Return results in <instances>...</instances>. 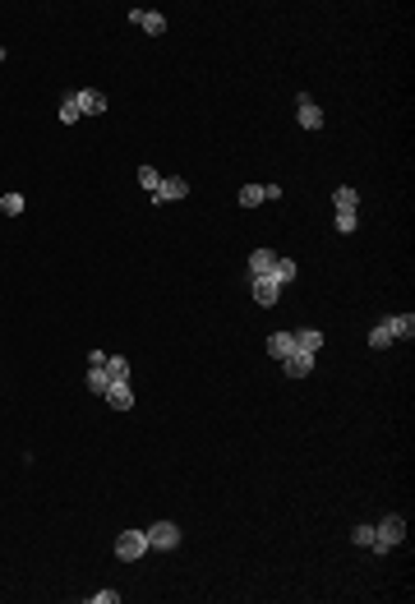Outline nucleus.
Masks as SVG:
<instances>
[{
  "mask_svg": "<svg viewBox=\"0 0 415 604\" xmlns=\"http://www.w3.org/2000/svg\"><path fill=\"white\" fill-rule=\"evenodd\" d=\"M402 540H406V516L388 512V516H383V521H379V526H374V544H369V549L388 554V549H397Z\"/></svg>",
  "mask_w": 415,
  "mask_h": 604,
  "instance_id": "1",
  "label": "nucleus"
},
{
  "mask_svg": "<svg viewBox=\"0 0 415 604\" xmlns=\"http://www.w3.org/2000/svg\"><path fill=\"white\" fill-rule=\"evenodd\" d=\"M116 558H125V563L148 558V535H143V530H121V535H116Z\"/></svg>",
  "mask_w": 415,
  "mask_h": 604,
  "instance_id": "2",
  "label": "nucleus"
},
{
  "mask_svg": "<svg viewBox=\"0 0 415 604\" xmlns=\"http://www.w3.org/2000/svg\"><path fill=\"white\" fill-rule=\"evenodd\" d=\"M143 535H148V549H175L180 544V526L175 521H153Z\"/></svg>",
  "mask_w": 415,
  "mask_h": 604,
  "instance_id": "3",
  "label": "nucleus"
},
{
  "mask_svg": "<svg viewBox=\"0 0 415 604\" xmlns=\"http://www.w3.org/2000/svg\"><path fill=\"white\" fill-rule=\"evenodd\" d=\"M88 387L97 397H107V387H111V373H107V351H93L88 355Z\"/></svg>",
  "mask_w": 415,
  "mask_h": 604,
  "instance_id": "4",
  "label": "nucleus"
},
{
  "mask_svg": "<svg viewBox=\"0 0 415 604\" xmlns=\"http://www.w3.org/2000/svg\"><path fill=\"white\" fill-rule=\"evenodd\" d=\"M185 194H189V185L180 176H162V185H157L148 198H153V203H171V198H185Z\"/></svg>",
  "mask_w": 415,
  "mask_h": 604,
  "instance_id": "5",
  "label": "nucleus"
},
{
  "mask_svg": "<svg viewBox=\"0 0 415 604\" xmlns=\"http://www.w3.org/2000/svg\"><path fill=\"white\" fill-rule=\"evenodd\" d=\"M130 23L134 28H143V33H166V14H157V10H130Z\"/></svg>",
  "mask_w": 415,
  "mask_h": 604,
  "instance_id": "6",
  "label": "nucleus"
},
{
  "mask_svg": "<svg viewBox=\"0 0 415 604\" xmlns=\"http://www.w3.org/2000/svg\"><path fill=\"white\" fill-rule=\"evenodd\" d=\"M250 291H254V300H259V305H277V296H282V286H277L268 273H263V277H250Z\"/></svg>",
  "mask_w": 415,
  "mask_h": 604,
  "instance_id": "7",
  "label": "nucleus"
},
{
  "mask_svg": "<svg viewBox=\"0 0 415 604\" xmlns=\"http://www.w3.org/2000/svg\"><path fill=\"white\" fill-rule=\"evenodd\" d=\"M295 111H300V125H305V130H318V125H323V111H318V102L305 97V92L295 97Z\"/></svg>",
  "mask_w": 415,
  "mask_h": 604,
  "instance_id": "8",
  "label": "nucleus"
},
{
  "mask_svg": "<svg viewBox=\"0 0 415 604\" xmlns=\"http://www.w3.org/2000/svg\"><path fill=\"white\" fill-rule=\"evenodd\" d=\"M74 102H79V111H83V116H102V111H107V97H102L97 88H79Z\"/></svg>",
  "mask_w": 415,
  "mask_h": 604,
  "instance_id": "9",
  "label": "nucleus"
},
{
  "mask_svg": "<svg viewBox=\"0 0 415 604\" xmlns=\"http://www.w3.org/2000/svg\"><path fill=\"white\" fill-rule=\"evenodd\" d=\"M291 337H295V351H305V355H318V346H323V332L318 328H300Z\"/></svg>",
  "mask_w": 415,
  "mask_h": 604,
  "instance_id": "10",
  "label": "nucleus"
},
{
  "mask_svg": "<svg viewBox=\"0 0 415 604\" xmlns=\"http://www.w3.org/2000/svg\"><path fill=\"white\" fill-rule=\"evenodd\" d=\"M282 364H286V378H305V373L314 369V355H305V351H291Z\"/></svg>",
  "mask_w": 415,
  "mask_h": 604,
  "instance_id": "11",
  "label": "nucleus"
},
{
  "mask_svg": "<svg viewBox=\"0 0 415 604\" xmlns=\"http://www.w3.org/2000/svg\"><path fill=\"white\" fill-rule=\"evenodd\" d=\"M107 401H111L116 411H130V406H134V387H130V383H111V387H107Z\"/></svg>",
  "mask_w": 415,
  "mask_h": 604,
  "instance_id": "12",
  "label": "nucleus"
},
{
  "mask_svg": "<svg viewBox=\"0 0 415 604\" xmlns=\"http://www.w3.org/2000/svg\"><path fill=\"white\" fill-rule=\"evenodd\" d=\"M273 263H277V254H273V249H254V254H250V277L273 273Z\"/></svg>",
  "mask_w": 415,
  "mask_h": 604,
  "instance_id": "13",
  "label": "nucleus"
},
{
  "mask_svg": "<svg viewBox=\"0 0 415 604\" xmlns=\"http://www.w3.org/2000/svg\"><path fill=\"white\" fill-rule=\"evenodd\" d=\"M291 351H295V337H291V332H273V337H268V355H277V360H286Z\"/></svg>",
  "mask_w": 415,
  "mask_h": 604,
  "instance_id": "14",
  "label": "nucleus"
},
{
  "mask_svg": "<svg viewBox=\"0 0 415 604\" xmlns=\"http://www.w3.org/2000/svg\"><path fill=\"white\" fill-rule=\"evenodd\" d=\"M388 328H393L397 341H411V337H415V319H411V314H393V319H388Z\"/></svg>",
  "mask_w": 415,
  "mask_h": 604,
  "instance_id": "15",
  "label": "nucleus"
},
{
  "mask_svg": "<svg viewBox=\"0 0 415 604\" xmlns=\"http://www.w3.org/2000/svg\"><path fill=\"white\" fill-rule=\"evenodd\" d=\"M107 373H111V383H130V360L125 355H107Z\"/></svg>",
  "mask_w": 415,
  "mask_h": 604,
  "instance_id": "16",
  "label": "nucleus"
},
{
  "mask_svg": "<svg viewBox=\"0 0 415 604\" xmlns=\"http://www.w3.org/2000/svg\"><path fill=\"white\" fill-rule=\"evenodd\" d=\"M332 203H337V212H355V208H360V194H355L351 185H341L337 194H332Z\"/></svg>",
  "mask_w": 415,
  "mask_h": 604,
  "instance_id": "17",
  "label": "nucleus"
},
{
  "mask_svg": "<svg viewBox=\"0 0 415 604\" xmlns=\"http://www.w3.org/2000/svg\"><path fill=\"white\" fill-rule=\"evenodd\" d=\"M268 277H273V282H277V286H286V282H295V259H277V263H273V273H268Z\"/></svg>",
  "mask_w": 415,
  "mask_h": 604,
  "instance_id": "18",
  "label": "nucleus"
},
{
  "mask_svg": "<svg viewBox=\"0 0 415 604\" xmlns=\"http://www.w3.org/2000/svg\"><path fill=\"white\" fill-rule=\"evenodd\" d=\"M393 328H388V319H383V323H374V332H369V346H374V351H383V346H393Z\"/></svg>",
  "mask_w": 415,
  "mask_h": 604,
  "instance_id": "19",
  "label": "nucleus"
},
{
  "mask_svg": "<svg viewBox=\"0 0 415 604\" xmlns=\"http://www.w3.org/2000/svg\"><path fill=\"white\" fill-rule=\"evenodd\" d=\"M74 121H83V111H79V102H74V92H69L65 102H60V125H74Z\"/></svg>",
  "mask_w": 415,
  "mask_h": 604,
  "instance_id": "20",
  "label": "nucleus"
},
{
  "mask_svg": "<svg viewBox=\"0 0 415 604\" xmlns=\"http://www.w3.org/2000/svg\"><path fill=\"white\" fill-rule=\"evenodd\" d=\"M263 203V185H245L240 189V208H259Z\"/></svg>",
  "mask_w": 415,
  "mask_h": 604,
  "instance_id": "21",
  "label": "nucleus"
},
{
  "mask_svg": "<svg viewBox=\"0 0 415 604\" xmlns=\"http://www.w3.org/2000/svg\"><path fill=\"white\" fill-rule=\"evenodd\" d=\"M0 212H5V217H19L23 212V194H5L0 198Z\"/></svg>",
  "mask_w": 415,
  "mask_h": 604,
  "instance_id": "22",
  "label": "nucleus"
},
{
  "mask_svg": "<svg viewBox=\"0 0 415 604\" xmlns=\"http://www.w3.org/2000/svg\"><path fill=\"white\" fill-rule=\"evenodd\" d=\"M139 185H143V189H148V194H153V189H157V185H162V176H157V171H153V166H139Z\"/></svg>",
  "mask_w": 415,
  "mask_h": 604,
  "instance_id": "23",
  "label": "nucleus"
},
{
  "mask_svg": "<svg viewBox=\"0 0 415 604\" xmlns=\"http://www.w3.org/2000/svg\"><path fill=\"white\" fill-rule=\"evenodd\" d=\"M351 540H355L360 549H369V544H374V526H369V521H365V526H355V530H351Z\"/></svg>",
  "mask_w": 415,
  "mask_h": 604,
  "instance_id": "24",
  "label": "nucleus"
},
{
  "mask_svg": "<svg viewBox=\"0 0 415 604\" xmlns=\"http://www.w3.org/2000/svg\"><path fill=\"white\" fill-rule=\"evenodd\" d=\"M337 231H341V235L355 231V212H337Z\"/></svg>",
  "mask_w": 415,
  "mask_h": 604,
  "instance_id": "25",
  "label": "nucleus"
},
{
  "mask_svg": "<svg viewBox=\"0 0 415 604\" xmlns=\"http://www.w3.org/2000/svg\"><path fill=\"white\" fill-rule=\"evenodd\" d=\"M88 604H121V595H116V591H97Z\"/></svg>",
  "mask_w": 415,
  "mask_h": 604,
  "instance_id": "26",
  "label": "nucleus"
}]
</instances>
